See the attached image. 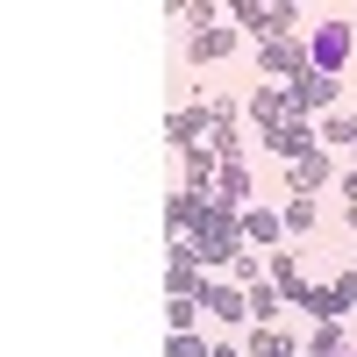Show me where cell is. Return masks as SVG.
Here are the masks:
<instances>
[{
    "instance_id": "cell-1",
    "label": "cell",
    "mask_w": 357,
    "mask_h": 357,
    "mask_svg": "<svg viewBox=\"0 0 357 357\" xmlns=\"http://www.w3.org/2000/svg\"><path fill=\"white\" fill-rule=\"evenodd\" d=\"M186 250L207 264V272H236V257H243L250 243H243V222H236L222 200H207L200 222H193V236H186Z\"/></svg>"
},
{
    "instance_id": "cell-2",
    "label": "cell",
    "mask_w": 357,
    "mask_h": 357,
    "mask_svg": "<svg viewBox=\"0 0 357 357\" xmlns=\"http://www.w3.org/2000/svg\"><path fill=\"white\" fill-rule=\"evenodd\" d=\"M229 22L243 29V36H257V43L301 36V8H293V0H236V8H229Z\"/></svg>"
},
{
    "instance_id": "cell-3",
    "label": "cell",
    "mask_w": 357,
    "mask_h": 357,
    "mask_svg": "<svg viewBox=\"0 0 357 357\" xmlns=\"http://www.w3.org/2000/svg\"><path fill=\"white\" fill-rule=\"evenodd\" d=\"M286 100H293V122H314V114H336V100H343V79L336 72H301V79H293L286 86Z\"/></svg>"
},
{
    "instance_id": "cell-4",
    "label": "cell",
    "mask_w": 357,
    "mask_h": 357,
    "mask_svg": "<svg viewBox=\"0 0 357 357\" xmlns=\"http://www.w3.org/2000/svg\"><path fill=\"white\" fill-rule=\"evenodd\" d=\"M350 50H357V29H350V22L329 15V22H314V29H307V57H314V72H343V65H350Z\"/></svg>"
},
{
    "instance_id": "cell-5",
    "label": "cell",
    "mask_w": 357,
    "mask_h": 357,
    "mask_svg": "<svg viewBox=\"0 0 357 357\" xmlns=\"http://www.w3.org/2000/svg\"><path fill=\"white\" fill-rule=\"evenodd\" d=\"M257 151H264V158H279V165H301V158L321 151V129H314V122H279V129H264V136H257Z\"/></svg>"
},
{
    "instance_id": "cell-6",
    "label": "cell",
    "mask_w": 357,
    "mask_h": 357,
    "mask_svg": "<svg viewBox=\"0 0 357 357\" xmlns=\"http://www.w3.org/2000/svg\"><path fill=\"white\" fill-rule=\"evenodd\" d=\"M215 129V114H207V100H186V107H172V122H165V151L172 158H186L200 151V136Z\"/></svg>"
},
{
    "instance_id": "cell-7",
    "label": "cell",
    "mask_w": 357,
    "mask_h": 357,
    "mask_svg": "<svg viewBox=\"0 0 357 357\" xmlns=\"http://www.w3.org/2000/svg\"><path fill=\"white\" fill-rule=\"evenodd\" d=\"M307 65H314V57H307V36H279V43H257V72H264V79H286V86H293V79H301Z\"/></svg>"
},
{
    "instance_id": "cell-8",
    "label": "cell",
    "mask_w": 357,
    "mask_h": 357,
    "mask_svg": "<svg viewBox=\"0 0 357 357\" xmlns=\"http://www.w3.org/2000/svg\"><path fill=\"white\" fill-rule=\"evenodd\" d=\"M165 293H172V301H200V293H207V264H200L186 243L165 250Z\"/></svg>"
},
{
    "instance_id": "cell-9",
    "label": "cell",
    "mask_w": 357,
    "mask_h": 357,
    "mask_svg": "<svg viewBox=\"0 0 357 357\" xmlns=\"http://www.w3.org/2000/svg\"><path fill=\"white\" fill-rule=\"evenodd\" d=\"M200 314L229 321V329H250V293L236 286V279H207V293H200Z\"/></svg>"
},
{
    "instance_id": "cell-10",
    "label": "cell",
    "mask_w": 357,
    "mask_h": 357,
    "mask_svg": "<svg viewBox=\"0 0 357 357\" xmlns=\"http://www.w3.org/2000/svg\"><path fill=\"white\" fill-rule=\"evenodd\" d=\"M336 165H329V151H314V158H301V165H286V200H314L321 186H336Z\"/></svg>"
},
{
    "instance_id": "cell-11",
    "label": "cell",
    "mask_w": 357,
    "mask_h": 357,
    "mask_svg": "<svg viewBox=\"0 0 357 357\" xmlns=\"http://www.w3.org/2000/svg\"><path fill=\"white\" fill-rule=\"evenodd\" d=\"M243 50V29L236 22H215V29H200V36H186V57L193 65H222V57Z\"/></svg>"
},
{
    "instance_id": "cell-12",
    "label": "cell",
    "mask_w": 357,
    "mask_h": 357,
    "mask_svg": "<svg viewBox=\"0 0 357 357\" xmlns=\"http://www.w3.org/2000/svg\"><path fill=\"white\" fill-rule=\"evenodd\" d=\"M243 122L264 136V129H279L293 122V100H286V86H257V93H243Z\"/></svg>"
},
{
    "instance_id": "cell-13",
    "label": "cell",
    "mask_w": 357,
    "mask_h": 357,
    "mask_svg": "<svg viewBox=\"0 0 357 357\" xmlns=\"http://www.w3.org/2000/svg\"><path fill=\"white\" fill-rule=\"evenodd\" d=\"M236 222H243V243H250V250H264V257L286 243V215H279V207H243Z\"/></svg>"
},
{
    "instance_id": "cell-14",
    "label": "cell",
    "mask_w": 357,
    "mask_h": 357,
    "mask_svg": "<svg viewBox=\"0 0 357 357\" xmlns=\"http://www.w3.org/2000/svg\"><path fill=\"white\" fill-rule=\"evenodd\" d=\"M215 186H222V165L207 158V151H186V158H178V193H200V200H215Z\"/></svg>"
},
{
    "instance_id": "cell-15",
    "label": "cell",
    "mask_w": 357,
    "mask_h": 357,
    "mask_svg": "<svg viewBox=\"0 0 357 357\" xmlns=\"http://www.w3.org/2000/svg\"><path fill=\"white\" fill-rule=\"evenodd\" d=\"M272 286L286 293V301H293V307H301V301H307V286H314V279L301 272V250H272Z\"/></svg>"
},
{
    "instance_id": "cell-16",
    "label": "cell",
    "mask_w": 357,
    "mask_h": 357,
    "mask_svg": "<svg viewBox=\"0 0 357 357\" xmlns=\"http://www.w3.org/2000/svg\"><path fill=\"white\" fill-rule=\"evenodd\" d=\"M165 22H178V29H193V36H200V29H215V22H229V15L215 8V0H172Z\"/></svg>"
},
{
    "instance_id": "cell-17",
    "label": "cell",
    "mask_w": 357,
    "mask_h": 357,
    "mask_svg": "<svg viewBox=\"0 0 357 357\" xmlns=\"http://www.w3.org/2000/svg\"><path fill=\"white\" fill-rule=\"evenodd\" d=\"M279 314H286V293L264 279V286H250V329H279Z\"/></svg>"
},
{
    "instance_id": "cell-18",
    "label": "cell",
    "mask_w": 357,
    "mask_h": 357,
    "mask_svg": "<svg viewBox=\"0 0 357 357\" xmlns=\"http://www.w3.org/2000/svg\"><path fill=\"white\" fill-rule=\"evenodd\" d=\"M215 200L229 207V215H243V207H250V165H222V186H215Z\"/></svg>"
},
{
    "instance_id": "cell-19",
    "label": "cell",
    "mask_w": 357,
    "mask_h": 357,
    "mask_svg": "<svg viewBox=\"0 0 357 357\" xmlns=\"http://www.w3.org/2000/svg\"><path fill=\"white\" fill-rule=\"evenodd\" d=\"M279 215H286V236H321V215H314V200H286Z\"/></svg>"
},
{
    "instance_id": "cell-20",
    "label": "cell",
    "mask_w": 357,
    "mask_h": 357,
    "mask_svg": "<svg viewBox=\"0 0 357 357\" xmlns=\"http://www.w3.org/2000/svg\"><path fill=\"white\" fill-rule=\"evenodd\" d=\"M307 357H343V321H314V336H307Z\"/></svg>"
},
{
    "instance_id": "cell-21",
    "label": "cell",
    "mask_w": 357,
    "mask_h": 357,
    "mask_svg": "<svg viewBox=\"0 0 357 357\" xmlns=\"http://www.w3.org/2000/svg\"><path fill=\"white\" fill-rule=\"evenodd\" d=\"M321 143H350V151H357V114H321Z\"/></svg>"
},
{
    "instance_id": "cell-22",
    "label": "cell",
    "mask_w": 357,
    "mask_h": 357,
    "mask_svg": "<svg viewBox=\"0 0 357 357\" xmlns=\"http://www.w3.org/2000/svg\"><path fill=\"white\" fill-rule=\"evenodd\" d=\"M165 321H172V336H193V321H200V301H165Z\"/></svg>"
},
{
    "instance_id": "cell-23",
    "label": "cell",
    "mask_w": 357,
    "mask_h": 357,
    "mask_svg": "<svg viewBox=\"0 0 357 357\" xmlns=\"http://www.w3.org/2000/svg\"><path fill=\"white\" fill-rule=\"evenodd\" d=\"M165 357H215V343L193 329V336H172V343H165Z\"/></svg>"
},
{
    "instance_id": "cell-24",
    "label": "cell",
    "mask_w": 357,
    "mask_h": 357,
    "mask_svg": "<svg viewBox=\"0 0 357 357\" xmlns=\"http://www.w3.org/2000/svg\"><path fill=\"white\" fill-rule=\"evenodd\" d=\"M336 193H343V207H357V172H343V178H336Z\"/></svg>"
},
{
    "instance_id": "cell-25",
    "label": "cell",
    "mask_w": 357,
    "mask_h": 357,
    "mask_svg": "<svg viewBox=\"0 0 357 357\" xmlns=\"http://www.w3.org/2000/svg\"><path fill=\"white\" fill-rule=\"evenodd\" d=\"M215 357H243V343H215Z\"/></svg>"
},
{
    "instance_id": "cell-26",
    "label": "cell",
    "mask_w": 357,
    "mask_h": 357,
    "mask_svg": "<svg viewBox=\"0 0 357 357\" xmlns=\"http://www.w3.org/2000/svg\"><path fill=\"white\" fill-rule=\"evenodd\" d=\"M343 222H350V229H357V207H343Z\"/></svg>"
},
{
    "instance_id": "cell-27",
    "label": "cell",
    "mask_w": 357,
    "mask_h": 357,
    "mask_svg": "<svg viewBox=\"0 0 357 357\" xmlns=\"http://www.w3.org/2000/svg\"><path fill=\"white\" fill-rule=\"evenodd\" d=\"M350 279H357V250H350Z\"/></svg>"
}]
</instances>
